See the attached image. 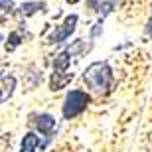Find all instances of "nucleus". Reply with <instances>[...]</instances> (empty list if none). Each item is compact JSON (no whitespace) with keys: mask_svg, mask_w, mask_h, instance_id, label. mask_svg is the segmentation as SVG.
<instances>
[{"mask_svg":"<svg viewBox=\"0 0 152 152\" xmlns=\"http://www.w3.org/2000/svg\"><path fill=\"white\" fill-rule=\"evenodd\" d=\"M83 79L87 83V87L91 89V93L99 97L107 95L113 87V71H111L107 61H93L85 69Z\"/></svg>","mask_w":152,"mask_h":152,"instance_id":"nucleus-1","label":"nucleus"},{"mask_svg":"<svg viewBox=\"0 0 152 152\" xmlns=\"http://www.w3.org/2000/svg\"><path fill=\"white\" fill-rule=\"evenodd\" d=\"M71 56H73V51L69 50V48L56 56V59H53V73H51V81H50L51 91L63 89V87L73 79V73H69V61H71Z\"/></svg>","mask_w":152,"mask_h":152,"instance_id":"nucleus-2","label":"nucleus"},{"mask_svg":"<svg viewBox=\"0 0 152 152\" xmlns=\"http://www.w3.org/2000/svg\"><path fill=\"white\" fill-rule=\"evenodd\" d=\"M91 103V97L85 93V91H79V89H71L65 95V101H63V117L67 118H75L83 113L85 109L89 107Z\"/></svg>","mask_w":152,"mask_h":152,"instance_id":"nucleus-3","label":"nucleus"},{"mask_svg":"<svg viewBox=\"0 0 152 152\" xmlns=\"http://www.w3.org/2000/svg\"><path fill=\"white\" fill-rule=\"evenodd\" d=\"M77 14H69L65 20H63V24L59 26V28L53 32V34L50 36V44H61V42H65V39L69 38V36L75 32V26H77Z\"/></svg>","mask_w":152,"mask_h":152,"instance_id":"nucleus-4","label":"nucleus"},{"mask_svg":"<svg viewBox=\"0 0 152 152\" xmlns=\"http://www.w3.org/2000/svg\"><path fill=\"white\" fill-rule=\"evenodd\" d=\"M34 126H36V130H38L39 134L45 136V142L51 140V136H53V132H56V129H57L56 118L51 117V115H48V113L38 115V117L34 118Z\"/></svg>","mask_w":152,"mask_h":152,"instance_id":"nucleus-5","label":"nucleus"},{"mask_svg":"<svg viewBox=\"0 0 152 152\" xmlns=\"http://www.w3.org/2000/svg\"><path fill=\"white\" fill-rule=\"evenodd\" d=\"M38 146H45V142L39 140V136L36 134V132H28V134L24 136V140H22L20 152H34Z\"/></svg>","mask_w":152,"mask_h":152,"instance_id":"nucleus-6","label":"nucleus"},{"mask_svg":"<svg viewBox=\"0 0 152 152\" xmlns=\"http://www.w3.org/2000/svg\"><path fill=\"white\" fill-rule=\"evenodd\" d=\"M14 87H16V79L12 77V75H2V97H0V101L6 103L8 99L12 97L14 93Z\"/></svg>","mask_w":152,"mask_h":152,"instance_id":"nucleus-7","label":"nucleus"},{"mask_svg":"<svg viewBox=\"0 0 152 152\" xmlns=\"http://www.w3.org/2000/svg\"><path fill=\"white\" fill-rule=\"evenodd\" d=\"M42 8H45L44 2H24L20 6V12H22V16H32V14H36Z\"/></svg>","mask_w":152,"mask_h":152,"instance_id":"nucleus-8","label":"nucleus"},{"mask_svg":"<svg viewBox=\"0 0 152 152\" xmlns=\"http://www.w3.org/2000/svg\"><path fill=\"white\" fill-rule=\"evenodd\" d=\"M20 39H22V34L20 32H12L10 36H8V44H6V50L8 51H14L20 45Z\"/></svg>","mask_w":152,"mask_h":152,"instance_id":"nucleus-9","label":"nucleus"},{"mask_svg":"<svg viewBox=\"0 0 152 152\" xmlns=\"http://www.w3.org/2000/svg\"><path fill=\"white\" fill-rule=\"evenodd\" d=\"M12 12V0H2V14Z\"/></svg>","mask_w":152,"mask_h":152,"instance_id":"nucleus-10","label":"nucleus"},{"mask_svg":"<svg viewBox=\"0 0 152 152\" xmlns=\"http://www.w3.org/2000/svg\"><path fill=\"white\" fill-rule=\"evenodd\" d=\"M67 2H69V4H77L79 0H67Z\"/></svg>","mask_w":152,"mask_h":152,"instance_id":"nucleus-11","label":"nucleus"}]
</instances>
